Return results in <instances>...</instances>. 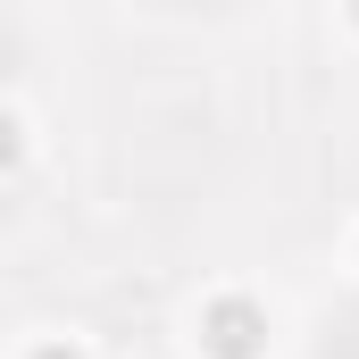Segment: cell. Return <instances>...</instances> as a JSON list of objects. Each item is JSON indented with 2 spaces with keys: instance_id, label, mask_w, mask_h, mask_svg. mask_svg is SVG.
Instances as JSON below:
<instances>
[{
  "instance_id": "cell-1",
  "label": "cell",
  "mask_w": 359,
  "mask_h": 359,
  "mask_svg": "<svg viewBox=\"0 0 359 359\" xmlns=\"http://www.w3.org/2000/svg\"><path fill=\"white\" fill-rule=\"evenodd\" d=\"M326 359H359V309H343V318L326 326Z\"/></svg>"
}]
</instances>
